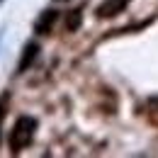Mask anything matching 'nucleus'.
I'll return each instance as SVG.
<instances>
[{
  "instance_id": "obj_2",
  "label": "nucleus",
  "mask_w": 158,
  "mask_h": 158,
  "mask_svg": "<svg viewBox=\"0 0 158 158\" xmlns=\"http://www.w3.org/2000/svg\"><path fill=\"white\" fill-rule=\"evenodd\" d=\"M129 2H131V0H102L95 12H98L100 20H110V17H117L119 12H124Z\"/></svg>"
},
{
  "instance_id": "obj_8",
  "label": "nucleus",
  "mask_w": 158,
  "mask_h": 158,
  "mask_svg": "<svg viewBox=\"0 0 158 158\" xmlns=\"http://www.w3.org/2000/svg\"><path fill=\"white\" fill-rule=\"evenodd\" d=\"M0 39H2V32H0Z\"/></svg>"
},
{
  "instance_id": "obj_4",
  "label": "nucleus",
  "mask_w": 158,
  "mask_h": 158,
  "mask_svg": "<svg viewBox=\"0 0 158 158\" xmlns=\"http://www.w3.org/2000/svg\"><path fill=\"white\" fill-rule=\"evenodd\" d=\"M56 20H59V12H56V10H44L39 15V20L34 22V32H37V34H49L51 27L56 24Z\"/></svg>"
},
{
  "instance_id": "obj_6",
  "label": "nucleus",
  "mask_w": 158,
  "mask_h": 158,
  "mask_svg": "<svg viewBox=\"0 0 158 158\" xmlns=\"http://www.w3.org/2000/svg\"><path fill=\"white\" fill-rule=\"evenodd\" d=\"M7 105H10V93L5 90L0 95V141H2V122H5V114H7Z\"/></svg>"
},
{
  "instance_id": "obj_9",
  "label": "nucleus",
  "mask_w": 158,
  "mask_h": 158,
  "mask_svg": "<svg viewBox=\"0 0 158 158\" xmlns=\"http://www.w3.org/2000/svg\"><path fill=\"white\" fill-rule=\"evenodd\" d=\"M2 2H5V0H0V5H2Z\"/></svg>"
},
{
  "instance_id": "obj_1",
  "label": "nucleus",
  "mask_w": 158,
  "mask_h": 158,
  "mask_svg": "<svg viewBox=\"0 0 158 158\" xmlns=\"http://www.w3.org/2000/svg\"><path fill=\"white\" fill-rule=\"evenodd\" d=\"M37 127L39 122L32 117V114H22V117L15 119L10 134H7V143H10V151L12 153H20L24 151L32 141H34V134H37Z\"/></svg>"
},
{
  "instance_id": "obj_3",
  "label": "nucleus",
  "mask_w": 158,
  "mask_h": 158,
  "mask_svg": "<svg viewBox=\"0 0 158 158\" xmlns=\"http://www.w3.org/2000/svg\"><path fill=\"white\" fill-rule=\"evenodd\" d=\"M39 44L37 41H27L24 44V49H22V56H20V63H17V73H24L32 63H34V59L39 56Z\"/></svg>"
},
{
  "instance_id": "obj_7",
  "label": "nucleus",
  "mask_w": 158,
  "mask_h": 158,
  "mask_svg": "<svg viewBox=\"0 0 158 158\" xmlns=\"http://www.w3.org/2000/svg\"><path fill=\"white\" fill-rule=\"evenodd\" d=\"M148 110H151V119L158 124V98H151V100H148Z\"/></svg>"
},
{
  "instance_id": "obj_10",
  "label": "nucleus",
  "mask_w": 158,
  "mask_h": 158,
  "mask_svg": "<svg viewBox=\"0 0 158 158\" xmlns=\"http://www.w3.org/2000/svg\"><path fill=\"white\" fill-rule=\"evenodd\" d=\"M56 2H61V0H56Z\"/></svg>"
},
{
  "instance_id": "obj_5",
  "label": "nucleus",
  "mask_w": 158,
  "mask_h": 158,
  "mask_svg": "<svg viewBox=\"0 0 158 158\" xmlns=\"http://www.w3.org/2000/svg\"><path fill=\"white\" fill-rule=\"evenodd\" d=\"M80 22H83V10L76 7V10H71L68 15H66V20H63V27H66V32H76L80 27Z\"/></svg>"
}]
</instances>
